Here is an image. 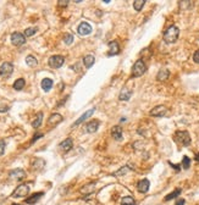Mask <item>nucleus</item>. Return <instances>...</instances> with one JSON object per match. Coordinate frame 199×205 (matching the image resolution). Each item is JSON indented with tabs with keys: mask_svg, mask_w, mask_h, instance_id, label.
Here are the masks:
<instances>
[{
	"mask_svg": "<svg viewBox=\"0 0 199 205\" xmlns=\"http://www.w3.org/2000/svg\"><path fill=\"white\" fill-rule=\"evenodd\" d=\"M169 76H170V71L167 70V69H161L160 71H159V73H158V76H157V78H158V81H166L167 78H169Z\"/></svg>",
	"mask_w": 199,
	"mask_h": 205,
	"instance_id": "obj_21",
	"label": "nucleus"
},
{
	"mask_svg": "<svg viewBox=\"0 0 199 205\" xmlns=\"http://www.w3.org/2000/svg\"><path fill=\"white\" fill-rule=\"evenodd\" d=\"M94 111H95V109H94V107H92V109H89V110H88V111H86V113H84V114H83V115H82V116H81L78 120H76V122L73 123V127H75V126H78V124H81V123H82L84 120H87L89 116H92V115H93V113H94Z\"/></svg>",
	"mask_w": 199,
	"mask_h": 205,
	"instance_id": "obj_14",
	"label": "nucleus"
},
{
	"mask_svg": "<svg viewBox=\"0 0 199 205\" xmlns=\"http://www.w3.org/2000/svg\"><path fill=\"white\" fill-rule=\"evenodd\" d=\"M25 42H26L25 34H22V33H20V32H15V33L11 34V43H12L13 45L21 46V45L25 44Z\"/></svg>",
	"mask_w": 199,
	"mask_h": 205,
	"instance_id": "obj_7",
	"label": "nucleus"
},
{
	"mask_svg": "<svg viewBox=\"0 0 199 205\" xmlns=\"http://www.w3.org/2000/svg\"><path fill=\"white\" fill-rule=\"evenodd\" d=\"M42 122H43V113H38V114H37V117H36V119L33 120V122H32L33 128H38V127H40Z\"/></svg>",
	"mask_w": 199,
	"mask_h": 205,
	"instance_id": "obj_24",
	"label": "nucleus"
},
{
	"mask_svg": "<svg viewBox=\"0 0 199 205\" xmlns=\"http://www.w3.org/2000/svg\"><path fill=\"white\" fill-rule=\"evenodd\" d=\"M25 84H26V82H25L23 78H19V80H16L15 83H13V89L15 90H21V89H23Z\"/></svg>",
	"mask_w": 199,
	"mask_h": 205,
	"instance_id": "obj_27",
	"label": "nucleus"
},
{
	"mask_svg": "<svg viewBox=\"0 0 199 205\" xmlns=\"http://www.w3.org/2000/svg\"><path fill=\"white\" fill-rule=\"evenodd\" d=\"M43 137V133H38V134H36L34 137H33V139H32V143H34V142L38 139V138H42Z\"/></svg>",
	"mask_w": 199,
	"mask_h": 205,
	"instance_id": "obj_38",
	"label": "nucleus"
},
{
	"mask_svg": "<svg viewBox=\"0 0 199 205\" xmlns=\"http://www.w3.org/2000/svg\"><path fill=\"white\" fill-rule=\"evenodd\" d=\"M9 177L11 180H15V181H22L26 177V172L22 168H15V170L10 171Z\"/></svg>",
	"mask_w": 199,
	"mask_h": 205,
	"instance_id": "obj_8",
	"label": "nucleus"
},
{
	"mask_svg": "<svg viewBox=\"0 0 199 205\" xmlns=\"http://www.w3.org/2000/svg\"><path fill=\"white\" fill-rule=\"evenodd\" d=\"M94 188H95V182H90V183H88V184H86V186H83L81 188V193L84 194V195H88L90 193H93Z\"/></svg>",
	"mask_w": 199,
	"mask_h": 205,
	"instance_id": "obj_16",
	"label": "nucleus"
},
{
	"mask_svg": "<svg viewBox=\"0 0 199 205\" xmlns=\"http://www.w3.org/2000/svg\"><path fill=\"white\" fill-rule=\"evenodd\" d=\"M189 165H191V160H189V157L188 156H183V159H182V166L183 168H189Z\"/></svg>",
	"mask_w": 199,
	"mask_h": 205,
	"instance_id": "obj_32",
	"label": "nucleus"
},
{
	"mask_svg": "<svg viewBox=\"0 0 199 205\" xmlns=\"http://www.w3.org/2000/svg\"><path fill=\"white\" fill-rule=\"evenodd\" d=\"M57 4H59L60 6H63V7H64V6H66V5L69 4V1H67V0H65V1H61V0H60V1H57Z\"/></svg>",
	"mask_w": 199,
	"mask_h": 205,
	"instance_id": "obj_39",
	"label": "nucleus"
},
{
	"mask_svg": "<svg viewBox=\"0 0 199 205\" xmlns=\"http://www.w3.org/2000/svg\"><path fill=\"white\" fill-rule=\"evenodd\" d=\"M195 160H197V161H199V154L195 156Z\"/></svg>",
	"mask_w": 199,
	"mask_h": 205,
	"instance_id": "obj_42",
	"label": "nucleus"
},
{
	"mask_svg": "<svg viewBox=\"0 0 199 205\" xmlns=\"http://www.w3.org/2000/svg\"><path fill=\"white\" fill-rule=\"evenodd\" d=\"M40 86H42V89L44 92H49L53 88V80H50V78H44L40 83Z\"/></svg>",
	"mask_w": 199,
	"mask_h": 205,
	"instance_id": "obj_19",
	"label": "nucleus"
},
{
	"mask_svg": "<svg viewBox=\"0 0 199 205\" xmlns=\"http://www.w3.org/2000/svg\"><path fill=\"white\" fill-rule=\"evenodd\" d=\"M44 165H45V163L42 159H34V160H32V167L36 168V170H42L44 167Z\"/></svg>",
	"mask_w": 199,
	"mask_h": 205,
	"instance_id": "obj_26",
	"label": "nucleus"
},
{
	"mask_svg": "<svg viewBox=\"0 0 199 205\" xmlns=\"http://www.w3.org/2000/svg\"><path fill=\"white\" fill-rule=\"evenodd\" d=\"M149 187H150V182L147 178L141 180L138 183H137V188H138V191L141 193H147L149 191Z\"/></svg>",
	"mask_w": 199,
	"mask_h": 205,
	"instance_id": "obj_12",
	"label": "nucleus"
},
{
	"mask_svg": "<svg viewBox=\"0 0 199 205\" xmlns=\"http://www.w3.org/2000/svg\"><path fill=\"white\" fill-rule=\"evenodd\" d=\"M64 42H65V44H67V45L72 44V42H73V36L70 34V33H66V34H65V38H64Z\"/></svg>",
	"mask_w": 199,
	"mask_h": 205,
	"instance_id": "obj_33",
	"label": "nucleus"
},
{
	"mask_svg": "<svg viewBox=\"0 0 199 205\" xmlns=\"http://www.w3.org/2000/svg\"><path fill=\"white\" fill-rule=\"evenodd\" d=\"M5 147H6V143L4 140H0V155H4L5 153Z\"/></svg>",
	"mask_w": 199,
	"mask_h": 205,
	"instance_id": "obj_34",
	"label": "nucleus"
},
{
	"mask_svg": "<svg viewBox=\"0 0 199 205\" xmlns=\"http://www.w3.org/2000/svg\"><path fill=\"white\" fill-rule=\"evenodd\" d=\"M120 53V45L116 40L114 42H110L109 43V50H108V55L109 56H114V55H117Z\"/></svg>",
	"mask_w": 199,
	"mask_h": 205,
	"instance_id": "obj_11",
	"label": "nucleus"
},
{
	"mask_svg": "<svg viewBox=\"0 0 199 205\" xmlns=\"http://www.w3.org/2000/svg\"><path fill=\"white\" fill-rule=\"evenodd\" d=\"M29 193V187L27 184H20L19 187H16V189L12 192L11 197L12 198H25L27 197Z\"/></svg>",
	"mask_w": 199,
	"mask_h": 205,
	"instance_id": "obj_4",
	"label": "nucleus"
},
{
	"mask_svg": "<svg viewBox=\"0 0 199 205\" xmlns=\"http://www.w3.org/2000/svg\"><path fill=\"white\" fill-rule=\"evenodd\" d=\"M12 205H20V204H12Z\"/></svg>",
	"mask_w": 199,
	"mask_h": 205,
	"instance_id": "obj_43",
	"label": "nucleus"
},
{
	"mask_svg": "<svg viewBox=\"0 0 199 205\" xmlns=\"http://www.w3.org/2000/svg\"><path fill=\"white\" fill-rule=\"evenodd\" d=\"M174 139L183 147H188L191 144V136L187 131H177L174 136Z\"/></svg>",
	"mask_w": 199,
	"mask_h": 205,
	"instance_id": "obj_2",
	"label": "nucleus"
},
{
	"mask_svg": "<svg viewBox=\"0 0 199 205\" xmlns=\"http://www.w3.org/2000/svg\"><path fill=\"white\" fill-rule=\"evenodd\" d=\"M72 145H73L72 139H71V138H67V139H65L63 143L60 144V148L63 149L64 151H70V150L72 149Z\"/></svg>",
	"mask_w": 199,
	"mask_h": 205,
	"instance_id": "obj_22",
	"label": "nucleus"
},
{
	"mask_svg": "<svg viewBox=\"0 0 199 205\" xmlns=\"http://www.w3.org/2000/svg\"><path fill=\"white\" fill-rule=\"evenodd\" d=\"M61 121H63V116H61L60 114H53V115H50V117L48 119V124L49 126H56V124H59Z\"/></svg>",
	"mask_w": 199,
	"mask_h": 205,
	"instance_id": "obj_15",
	"label": "nucleus"
},
{
	"mask_svg": "<svg viewBox=\"0 0 199 205\" xmlns=\"http://www.w3.org/2000/svg\"><path fill=\"white\" fill-rule=\"evenodd\" d=\"M193 61L195 62V64H199V50H197L193 54Z\"/></svg>",
	"mask_w": 199,
	"mask_h": 205,
	"instance_id": "obj_36",
	"label": "nucleus"
},
{
	"mask_svg": "<svg viewBox=\"0 0 199 205\" xmlns=\"http://www.w3.org/2000/svg\"><path fill=\"white\" fill-rule=\"evenodd\" d=\"M9 110V106L6 105H0V113H6Z\"/></svg>",
	"mask_w": 199,
	"mask_h": 205,
	"instance_id": "obj_37",
	"label": "nucleus"
},
{
	"mask_svg": "<svg viewBox=\"0 0 199 205\" xmlns=\"http://www.w3.org/2000/svg\"><path fill=\"white\" fill-rule=\"evenodd\" d=\"M167 111H169V109H167L165 105H158V106L153 107L150 110V115L154 116V117H162L167 114Z\"/></svg>",
	"mask_w": 199,
	"mask_h": 205,
	"instance_id": "obj_6",
	"label": "nucleus"
},
{
	"mask_svg": "<svg viewBox=\"0 0 199 205\" xmlns=\"http://www.w3.org/2000/svg\"><path fill=\"white\" fill-rule=\"evenodd\" d=\"M77 32L80 36H88L92 33V26L88 22H81L77 28Z\"/></svg>",
	"mask_w": 199,
	"mask_h": 205,
	"instance_id": "obj_10",
	"label": "nucleus"
},
{
	"mask_svg": "<svg viewBox=\"0 0 199 205\" xmlns=\"http://www.w3.org/2000/svg\"><path fill=\"white\" fill-rule=\"evenodd\" d=\"M185 203H186L185 199H178V200L176 201V205H185Z\"/></svg>",
	"mask_w": 199,
	"mask_h": 205,
	"instance_id": "obj_40",
	"label": "nucleus"
},
{
	"mask_svg": "<svg viewBox=\"0 0 199 205\" xmlns=\"http://www.w3.org/2000/svg\"><path fill=\"white\" fill-rule=\"evenodd\" d=\"M44 195V192H39V193H34L33 195H31V197H28L27 199H26V203L27 204H29V205H32V204H36L42 197Z\"/></svg>",
	"mask_w": 199,
	"mask_h": 205,
	"instance_id": "obj_17",
	"label": "nucleus"
},
{
	"mask_svg": "<svg viewBox=\"0 0 199 205\" xmlns=\"http://www.w3.org/2000/svg\"><path fill=\"white\" fill-rule=\"evenodd\" d=\"M94 61H95L94 56L90 55V54H89V55H86V56L83 57V64H84V66H86L87 69H90L92 66H93Z\"/></svg>",
	"mask_w": 199,
	"mask_h": 205,
	"instance_id": "obj_23",
	"label": "nucleus"
},
{
	"mask_svg": "<svg viewBox=\"0 0 199 205\" xmlns=\"http://www.w3.org/2000/svg\"><path fill=\"white\" fill-rule=\"evenodd\" d=\"M26 64H27L29 67H36V66L38 65V61H37V59H36L34 56L28 55V56L26 57Z\"/></svg>",
	"mask_w": 199,
	"mask_h": 205,
	"instance_id": "obj_25",
	"label": "nucleus"
},
{
	"mask_svg": "<svg viewBox=\"0 0 199 205\" xmlns=\"http://www.w3.org/2000/svg\"><path fill=\"white\" fill-rule=\"evenodd\" d=\"M144 4H145V0H136V1H133V7L136 11H141Z\"/></svg>",
	"mask_w": 199,
	"mask_h": 205,
	"instance_id": "obj_30",
	"label": "nucleus"
},
{
	"mask_svg": "<svg viewBox=\"0 0 199 205\" xmlns=\"http://www.w3.org/2000/svg\"><path fill=\"white\" fill-rule=\"evenodd\" d=\"M147 71V65L143 60H137L136 64L132 67V76L133 77H141L142 75H144Z\"/></svg>",
	"mask_w": 199,
	"mask_h": 205,
	"instance_id": "obj_3",
	"label": "nucleus"
},
{
	"mask_svg": "<svg viewBox=\"0 0 199 205\" xmlns=\"http://www.w3.org/2000/svg\"><path fill=\"white\" fill-rule=\"evenodd\" d=\"M127 170H128V167L126 166V167H124V168H121V170H119V172H115V176H120V175H122V173H125L127 172Z\"/></svg>",
	"mask_w": 199,
	"mask_h": 205,
	"instance_id": "obj_35",
	"label": "nucleus"
},
{
	"mask_svg": "<svg viewBox=\"0 0 199 205\" xmlns=\"http://www.w3.org/2000/svg\"><path fill=\"white\" fill-rule=\"evenodd\" d=\"M65 62V59L64 56L61 55H54V56H50L49 60H48V64L51 69H60L61 66L64 65Z\"/></svg>",
	"mask_w": 199,
	"mask_h": 205,
	"instance_id": "obj_5",
	"label": "nucleus"
},
{
	"mask_svg": "<svg viewBox=\"0 0 199 205\" xmlns=\"http://www.w3.org/2000/svg\"><path fill=\"white\" fill-rule=\"evenodd\" d=\"M111 134H113L114 139L121 140L122 139V128L120 126H115V127H113V130H111Z\"/></svg>",
	"mask_w": 199,
	"mask_h": 205,
	"instance_id": "obj_20",
	"label": "nucleus"
},
{
	"mask_svg": "<svg viewBox=\"0 0 199 205\" xmlns=\"http://www.w3.org/2000/svg\"><path fill=\"white\" fill-rule=\"evenodd\" d=\"M171 166H172V167H175L177 171H180V166H178V165H172V164H171Z\"/></svg>",
	"mask_w": 199,
	"mask_h": 205,
	"instance_id": "obj_41",
	"label": "nucleus"
},
{
	"mask_svg": "<svg viewBox=\"0 0 199 205\" xmlns=\"http://www.w3.org/2000/svg\"><path fill=\"white\" fill-rule=\"evenodd\" d=\"M36 32H37V28H34V27L27 28L25 31V37H32L33 34H36Z\"/></svg>",
	"mask_w": 199,
	"mask_h": 205,
	"instance_id": "obj_31",
	"label": "nucleus"
},
{
	"mask_svg": "<svg viewBox=\"0 0 199 205\" xmlns=\"http://www.w3.org/2000/svg\"><path fill=\"white\" fill-rule=\"evenodd\" d=\"M13 72V66L10 62H4V64L0 66V76L3 77H9Z\"/></svg>",
	"mask_w": 199,
	"mask_h": 205,
	"instance_id": "obj_9",
	"label": "nucleus"
},
{
	"mask_svg": "<svg viewBox=\"0 0 199 205\" xmlns=\"http://www.w3.org/2000/svg\"><path fill=\"white\" fill-rule=\"evenodd\" d=\"M121 204L122 205H136V200L133 197L127 195V197H124L121 199Z\"/></svg>",
	"mask_w": 199,
	"mask_h": 205,
	"instance_id": "obj_29",
	"label": "nucleus"
},
{
	"mask_svg": "<svg viewBox=\"0 0 199 205\" xmlns=\"http://www.w3.org/2000/svg\"><path fill=\"white\" fill-rule=\"evenodd\" d=\"M180 36V29L177 26H170L164 32V40L167 44H172L178 39Z\"/></svg>",
	"mask_w": 199,
	"mask_h": 205,
	"instance_id": "obj_1",
	"label": "nucleus"
},
{
	"mask_svg": "<svg viewBox=\"0 0 199 205\" xmlns=\"http://www.w3.org/2000/svg\"><path fill=\"white\" fill-rule=\"evenodd\" d=\"M131 95H132V90L125 87L124 89L121 90L120 95H119V99H120V100H125V101H127V100H130Z\"/></svg>",
	"mask_w": 199,
	"mask_h": 205,
	"instance_id": "obj_18",
	"label": "nucleus"
},
{
	"mask_svg": "<svg viewBox=\"0 0 199 205\" xmlns=\"http://www.w3.org/2000/svg\"><path fill=\"white\" fill-rule=\"evenodd\" d=\"M99 128V121L98 120H94V121H90L87 123L86 126V130L88 133H95Z\"/></svg>",
	"mask_w": 199,
	"mask_h": 205,
	"instance_id": "obj_13",
	"label": "nucleus"
},
{
	"mask_svg": "<svg viewBox=\"0 0 199 205\" xmlns=\"http://www.w3.org/2000/svg\"><path fill=\"white\" fill-rule=\"evenodd\" d=\"M180 194H181V189L177 188V189H175L174 192H171L170 194H167V195L164 198V200H165V201H169V200H171V199H175V198L178 197Z\"/></svg>",
	"mask_w": 199,
	"mask_h": 205,
	"instance_id": "obj_28",
	"label": "nucleus"
}]
</instances>
